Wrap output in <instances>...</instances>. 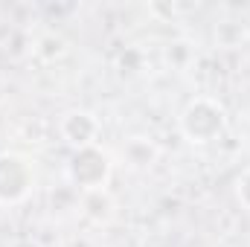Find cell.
<instances>
[{"mask_svg":"<svg viewBox=\"0 0 250 247\" xmlns=\"http://www.w3.org/2000/svg\"><path fill=\"white\" fill-rule=\"evenodd\" d=\"M221 128H224V111H221V105H215L209 99L192 102L189 111L184 114V134L192 143H209Z\"/></svg>","mask_w":250,"mask_h":247,"instance_id":"cell-1","label":"cell"},{"mask_svg":"<svg viewBox=\"0 0 250 247\" xmlns=\"http://www.w3.org/2000/svg\"><path fill=\"white\" fill-rule=\"evenodd\" d=\"M239 198L250 206V172H245V178H239Z\"/></svg>","mask_w":250,"mask_h":247,"instance_id":"cell-2","label":"cell"}]
</instances>
